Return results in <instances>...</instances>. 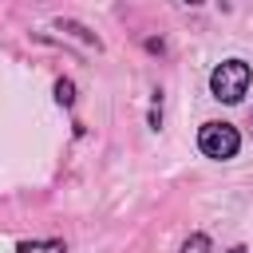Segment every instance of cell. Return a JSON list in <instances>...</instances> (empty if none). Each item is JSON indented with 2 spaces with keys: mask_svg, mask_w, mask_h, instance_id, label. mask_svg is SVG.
Wrapping results in <instances>:
<instances>
[{
  "mask_svg": "<svg viewBox=\"0 0 253 253\" xmlns=\"http://www.w3.org/2000/svg\"><path fill=\"white\" fill-rule=\"evenodd\" d=\"M16 253H63V241H24Z\"/></svg>",
  "mask_w": 253,
  "mask_h": 253,
  "instance_id": "3",
  "label": "cell"
},
{
  "mask_svg": "<svg viewBox=\"0 0 253 253\" xmlns=\"http://www.w3.org/2000/svg\"><path fill=\"white\" fill-rule=\"evenodd\" d=\"M182 253H210V237H206V233H194V237L186 241Z\"/></svg>",
  "mask_w": 253,
  "mask_h": 253,
  "instance_id": "5",
  "label": "cell"
},
{
  "mask_svg": "<svg viewBox=\"0 0 253 253\" xmlns=\"http://www.w3.org/2000/svg\"><path fill=\"white\" fill-rule=\"evenodd\" d=\"M229 253H245V249H241V245H237V249H229Z\"/></svg>",
  "mask_w": 253,
  "mask_h": 253,
  "instance_id": "6",
  "label": "cell"
},
{
  "mask_svg": "<svg viewBox=\"0 0 253 253\" xmlns=\"http://www.w3.org/2000/svg\"><path fill=\"white\" fill-rule=\"evenodd\" d=\"M55 99H59L63 107L75 103V87H71V79H59V83H55Z\"/></svg>",
  "mask_w": 253,
  "mask_h": 253,
  "instance_id": "4",
  "label": "cell"
},
{
  "mask_svg": "<svg viewBox=\"0 0 253 253\" xmlns=\"http://www.w3.org/2000/svg\"><path fill=\"white\" fill-rule=\"evenodd\" d=\"M249 63H241V59H225L213 75H210V87H213V95L221 99V103H241V95L249 91Z\"/></svg>",
  "mask_w": 253,
  "mask_h": 253,
  "instance_id": "1",
  "label": "cell"
},
{
  "mask_svg": "<svg viewBox=\"0 0 253 253\" xmlns=\"http://www.w3.org/2000/svg\"><path fill=\"white\" fill-rule=\"evenodd\" d=\"M198 146H202V154H210V158H233L237 146H241V134H237V126H229V123H206L202 134H198Z\"/></svg>",
  "mask_w": 253,
  "mask_h": 253,
  "instance_id": "2",
  "label": "cell"
}]
</instances>
